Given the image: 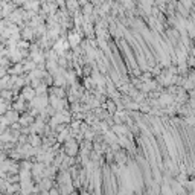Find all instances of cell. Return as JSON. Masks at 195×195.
Here are the masks:
<instances>
[{"label": "cell", "mask_w": 195, "mask_h": 195, "mask_svg": "<svg viewBox=\"0 0 195 195\" xmlns=\"http://www.w3.org/2000/svg\"><path fill=\"white\" fill-rule=\"evenodd\" d=\"M64 151L69 157H73L76 156L78 151H79V145L75 139H69L67 142H64Z\"/></svg>", "instance_id": "6da1fadb"}, {"label": "cell", "mask_w": 195, "mask_h": 195, "mask_svg": "<svg viewBox=\"0 0 195 195\" xmlns=\"http://www.w3.org/2000/svg\"><path fill=\"white\" fill-rule=\"evenodd\" d=\"M35 96H37V92H35V87H32V86H31V87L26 86L23 88V92H21V98L26 99V101H32Z\"/></svg>", "instance_id": "7a4b0ae2"}, {"label": "cell", "mask_w": 195, "mask_h": 195, "mask_svg": "<svg viewBox=\"0 0 195 195\" xmlns=\"http://www.w3.org/2000/svg\"><path fill=\"white\" fill-rule=\"evenodd\" d=\"M67 41L70 43V46H72V47H76L78 44L82 41V37H81V34H76V32H72V31H70L69 37H67Z\"/></svg>", "instance_id": "3957f363"}, {"label": "cell", "mask_w": 195, "mask_h": 195, "mask_svg": "<svg viewBox=\"0 0 195 195\" xmlns=\"http://www.w3.org/2000/svg\"><path fill=\"white\" fill-rule=\"evenodd\" d=\"M38 6H40L38 0H26L25 2V9H28V11H37Z\"/></svg>", "instance_id": "277c9868"}, {"label": "cell", "mask_w": 195, "mask_h": 195, "mask_svg": "<svg viewBox=\"0 0 195 195\" xmlns=\"http://www.w3.org/2000/svg\"><path fill=\"white\" fill-rule=\"evenodd\" d=\"M29 143L32 145V146H35V148L43 146V145H40V143H41V140H40V137H38L37 134H31V136H29Z\"/></svg>", "instance_id": "5b68a950"}, {"label": "cell", "mask_w": 195, "mask_h": 195, "mask_svg": "<svg viewBox=\"0 0 195 195\" xmlns=\"http://www.w3.org/2000/svg\"><path fill=\"white\" fill-rule=\"evenodd\" d=\"M34 34H35V32H34V31L31 29V28H26L23 32H21V37H23L25 40H31V38L34 37Z\"/></svg>", "instance_id": "8992f818"}, {"label": "cell", "mask_w": 195, "mask_h": 195, "mask_svg": "<svg viewBox=\"0 0 195 195\" xmlns=\"http://www.w3.org/2000/svg\"><path fill=\"white\" fill-rule=\"evenodd\" d=\"M105 107H107V111L110 113V114H114L117 111L116 110V105H114V101H107V105H105Z\"/></svg>", "instance_id": "52a82bcc"}, {"label": "cell", "mask_w": 195, "mask_h": 195, "mask_svg": "<svg viewBox=\"0 0 195 195\" xmlns=\"http://www.w3.org/2000/svg\"><path fill=\"white\" fill-rule=\"evenodd\" d=\"M67 6H69L70 11L76 9V8H78V2H76V0H67Z\"/></svg>", "instance_id": "ba28073f"}, {"label": "cell", "mask_w": 195, "mask_h": 195, "mask_svg": "<svg viewBox=\"0 0 195 195\" xmlns=\"http://www.w3.org/2000/svg\"><path fill=\"white\" fill-rule=\"evenodd\" d=\"M50 195H60V194H58L56 189H50Z\"/></svg>", "instance_id": "9c48e42d"}, {"label": "cell", "mask_w": 195, "mask_h": 195, "mask_svg": "<svg viewBox=\"0 0 195 195\" xmlns=\"http://www.w3.org/2000/svg\"><path fill=\"white\" fill-rule=\"evenodd\" d=\"M184 2V0H178V3H183Z\"/></svg>", "instance_id": "30bf717a"}]
</instances>
